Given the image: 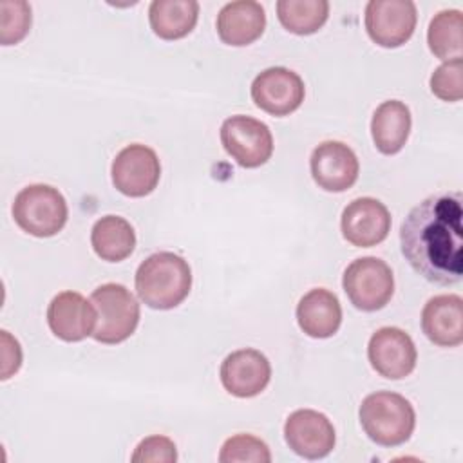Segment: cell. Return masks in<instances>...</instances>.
<instances>
[{
  "label": "cell",
  "mask_w": 463,
  "mask_h": 463,
  "mask_svg": "<svg viewBox=\"0 0 463 463\" xmlns=\"http://www.w3.org/2000/svg\"><path fill=\"white\" fill-rule=\"evenodd\" d=\"M463 197L436 192L418 203L400 226V248L409 266L425 280L452 286L463 275Z\"/></svg>",
  "instance_id": "1"
},
{
  "label": "cell",
  "mask_w": 463,
  "mask_h": 463,
  "mask_svg": "<svg viewBox=\"0 0 463 463\" xmlns=\"http://www.w3.org/2000/svg\"><path fill=\"white\" fill-rule=\"evenodd\" d=\"M134 286L145 306L161 311L174 309L192 289V269L181 255L157 251L137 266Z\"/></svg>",
  "instance_id": "2"
},
{
  "label": "cell",
  "mask_w": 463,
  "mask_h": 463,
  "mask_svg": "<svg viewBox=\"0 0 463 463\" xmlns=\"http://www.w3.org/2000/svg\"><path fill=\"white\" fill-rule=\"evenodd\" d=\"M358 418L367 438L382 447H398L405 443L416 427L412 403L392 391L367 394L360 403Z\"/></svg>",
  "instance_id": "3"
},
{
  "label": "cell",
  "mask_w": 463,
  "mask_h": 463,
  "mask_svg": "<svg viewBox=\"0 0 463 463\" xmlns=\"http://www.w3.org/2000/svg\"><path fill=\"white\" fill-rule=\"evenodd\" d=\"M14 222L33 237H52L63 230L69 208L63 194L45 183L24 186L13 201Z\"/></svg>",
  "instance_id": "4"
},
{
  "label": "cell",
  "mask_w": 463,
  "mask_h": 463,
  "mask_svg": "<svg viewBox=\"0 0 463 463\" xmlns=\"http://www.w3.org/2000/svg\"><path fill=\"white\" fill-rule=\"evenodd\" d=\"M90 302L98 311L92 338L99 344L114 345L125 342L139 324V304L123 284L107 282L90 293Z\"/></svg>",
  "instance_id": "5"
},
{
  "label": "cell",
  "mask_w": 463,
  "mask_h": 463,
  "mask_svg": "<svg viewBox=\"0 0 463 463\" xmlns=\"http://www.w3.org/2000/svg\"><path fill=\"white\" fill-rule=\"evenodd\" d=\"M342 288L356 309L371 313L385 307L392 298L394 275L385 260L360 257L345 268Z\"/></svg>",
  "instance_id": "6"
},
{
  "label": "cell",
  "mask_w": 463,
  "mask_h": 463,
  "mask_svg": "<svg viewBox=\"0 0 463 463\" xmlns=\"http://www.w3.org/2000/svg\"><path fill=\"white\" fill-rule=\"evenodd\" d=\"M221 143L228 156L242 168H257L273 154V136L266 123L251 116L235 114L221 125Z\"/></svg>",
  "instance_id": "7"
},
{
  "label": "cell",
  "mask_w": 463,
  "mask_h": 463,
  "mask_svg": "<svg viewBox=\"0 0 463 463\" xmlns=\"http://www.w3.org/2000/svg\"><path fill=\"white\" fill-rule=\"evenodd\" d=\"M110 177L119 194L127 197H145L152 194L159 183V157L156 150L146 145H127L112 159Z\"/></svg>",
  "instance_id": "8"
},
{
  "label": "cell",
  "mask_w": 463,
  "mask_h": 463,
  "mask_svg": "<svg viewBox=\"0 0 463 463\" xmlns=\"http://www.w3.org/2000/svg\"><path fill=\"white\" fill-rule=\"evenodd\" d=\"M418 11L411 0H369L364 13V25L369 38L385 49L409 42L416 29Z\"/></svg>",
  "instance_id": "9"
},
{
  "label": "cell",
  "mask_w": 463,
  "mask_h": 463,
  "mask_svg": "<svg viewBox=\"0 0 463 463\" xmlns=\"http://www.w3.org/2000/svg\"><path fill=\"white\" fill-rule=\"evenodd\" d=\"M367 358L380 376L402 380L414 371L418 351L409 333L394 326H383L371 335Z\"/></svg>",
  "instance_id": "10"
},
{
  "label": "cell",
  "mask_w": 463,
  "mask_h": 463,
  "mask_svg": "<svg viewBox=\"0 0 463 463\" xmlns=\"http://www.w3.org/2000/svg\"><path fill=\"white\" fill-rule=\"evenodd\" d=\"M250 92L260 110L280 118L295 112L302 105L306 87L295 71L288 67H268L255 76Z\"/></svg>",
  "instance_id": "11"
},
{
  "label": "cell",
  "mask_w": 463,
  "mask_h": 463,
  "mask_svg": "<svg viewBox=\"0 0 463 463\" xmlns=\"http://www.w3.org/2000/svg\"><path fill=\"white\" fill-rule=\"evenodd\" d=\"M288 447L304 459H322L335 449L336 432L331 420L315 409H297L284 423Z\"/></svg>",
  "instance_id": "12"
},
{
  "label": "cell",
  "mask_w": 463,
  "mask_h": 463,
  "mask_svg": "<svg viewBox=\"0 0 463 463\" xmlns=\"http://www.w3.org/2000/svg\"><path fill=\"white\" fill-rule=\"evenodd\" d=\"M309 170L313 181L326 192L349 190L360 172V163L354 150L342 141H322L309 157Z\"/></svg>",
  "instance_id": "13"
},
{
  "label": "cell",
  "mask_w": 463,
  "mask_h": 463,
  "mask_svg": "<svg viewBox=\"0 0 463 463\" xmlns=\"http://www.w3.org/2000/svg\"><path fill=\"white\" fill-rule=\"evenodd\" d=\"M391 222V212L380 199L358 197L344 208L340 230L349 244L371 248L387 239Z\"/></svg>",
  "instance_id": "14"
},
{
  "label": "cell",
  "mask_w": 463,
  "mask_h": 463,
  "mask_svg": "<svg viewBox=\"0 0 463 463\" xmlns=\"http://www.w3.org/2000/svg\"><path fill=\"white\" fill-rule=\"evenodd\" d=\"M222 387L237 398L260 394L271 380V365L264 353L244 347L230 353L219 369Z\"/></svg>",
  "instance_id": "15"
},
{
  "label": "cell",
  "mask_w": 463,
  "mask_h": 463,
  "mask_svg": "<svg viewBox=\"0 0 463 463\" xmlns=\"http://www.w3.org/2000/svg\"><path fill=\"white\" fill-rule=\"evenodd\" d=\"M96 322L94 304L78 291H61L47 306L49 329L63 342H80L92 336Z\"/></svg>",
  "instance_id": "16"
},
{
  "label": "cell",
  "mask_w": 463,
  "mask_h": 463,
  "mask_svg": "<svg viewBox=\"0 0 463 463\" xmlns=\"http://www.w3.org/2000/svg\"><path fill=\"white\" fill-rule=\"evenodd\" d=\"M421 331L439 347L463 342V300L459 295H436L421 309Z\"/></svg>",
  "instance_id": "17"
},
{
  "label": "cell",
  "mask_w": 463,
  "mask_h": 463,
  "mask_svg": "<svg viewBox=\"0 0 463 463\" xmlns=\"http://www.w3.org/2000/svg\"><path fill=\"white\" fill-rule=\"evenodd\" d=\"M219 38L232 47H244L259 40L266 29L264 7L255 0H235L221 7L215 20Z\"/></svg>",
  "instance_id": "18"
},
{
  "label": "cell",
  "mask_w": 463,
  "mask_h": 463,
  "mask_svg": "<svg viewBox=\"0 0 463 463\" xmlns=\"http://www.w3.org/2000/svg\"><path fill=\"white\" fill-rule=\"evenodd\" d=\"M295 315L302 333L311 338H329L342 324L340 300L326 288L309 289L298 300Z\"/></svg>",
  "instance_id": "19"
},
{
  "label": "cell",
  "mask_w": 463,
  "mask_h": 463,
  "mask_svg": "<svg viewBox=\"0 0 463 463\" xmlns=\"http://www.w3.org/2000/svg\"><path fill=\"white\" fill-rule=\"evenodd\" d=\"M412 118L409 107L400 99H387L376 107L371 119V136L374 146L385 154H398L411 134Z\"/></svg>",
  "instance_id": "20"
},
{
  "label": "cell",
  "mask_w": 463,
  "mask_h": 463,
  "mask_svg": "<svg viewBox=\"0 0 463 463\" xmlns=\"http://www.w3.org/2000/svg\"><path fill=\"white\" fill-rule=\"evenodd\" d=\"M90 246L101 260L121 262L136 248V232L125 217L103 215L92 224Z\"/></svg>",
  "instance_id": "21"
},
{
  "label": "cell",
  "mask_w": 463,
  "mask_h": 463,
  "mask_svg": "<svg viewBox=\"0 0 463 463\" xmlns=\"http://www.w3.org/2000/svg\"><path fill=\"white\" fill-rule=\"evenodd\" d=\"M199 18L195 0H154L148 5V22L156 36L179 40L190 34Z\"/></svg>",
  "instance_id": "22"
},
{
  "label": "cell",
  "mask_w": 463,
  "mask_h": 463,
  "mask_svg": "<svg viewBox=\"0 0 463 463\" xmlns=\"http://www.w3.org/2000/svg\"><path fill=\"white\" fill-rule=\"evenodd\" d=\"M275 7L282 27L298 36L317 33L329 16L327 0H279Z\"/></svg>",
  "instance_id": "23"
},
{
  "label": "cell",
  "mask_w": 463,
  "mask_h": 463,
  "mask_svg": "<svg viewBox=\"0 0 463 463\" xmlns=\"http://www.w3.org/2000/svg\"><path fill=\"white\" fill-rule=\"evenodd\" d=\"M461 31L463 16L459 9H443L434 14L427 29V43L430 52L443 61L461 58Z\"/></svg>",
  "instance_id": "24"
},
{
  "label": "cell",
  "mask_w": 463,
  "mask_h": 463,
  "mask_svg": "<svg viewBox=\"0 0 463 463\" xmlns=\"http://www.w3.org/2000/svg\"><path fill=\"white\" fill-rule=\"evenodd\" d=\"M221 463H269V447L253 434H235L219 450Z\"/></svg>",
  "instance_id": "25"
},
{
  "label": "cell",
  "mask_w": 463,
  "mask_h": 463,
  "mask_svg": "<svg viewBox=\"0 0 463 463\" xmlns=\"http://www.w3.org/2000/svg\"><path fill=\"white\" fill-rule=\"evenodd\" d=\"M0 40L2 45L18 43L31 27V5L24 0H4L0 2Z\"/></svg>",
  "instance_id": "26"
},
{
  "label": "cell",
  "mask_w": 463,
  "mask_h": 463,
  "mask_svg": "<svg viewBox=\"0 0 463 463\" xmlns=\"http://www.w3.org/2000/svg\"><path fill=\"white\" fill-rule=\"evenodd\" d=\"M430 92L441 101H459L463 98V61L461 58L443 61L430 74Z\"/></svg>",
  "instance_id": "27"
},
{
  "label": "cell",
  "mask_w": 463,
  "mask_h": 463,
  "mask_svg": "<svg viewBox=\"0 0 463 463\" xmlns=\"http://www.w3.org/2000/svg\"><path fill=\"white\" fill-rule=\"evenodd\" d=\"M130 459L134 463H175L177 447L170 438L154 434L137 443Z\"/></svg>",
  "instance_id": "28"
},
{
  "label": "cell",
  "mask_w": 463,
  "mask_h": 463,
  "mask_svg": "<svg viewBox=\"0 0 463 463\" xmlns=\"http://www.w3.org/2000/svg\"><path fill=\"white\" fill-rule=\"evenodd\" d=\"M22 365V349L16 338L2 329V380H7Z\"/></svg>",
  "instance_id": "29"
}]
</instances>
